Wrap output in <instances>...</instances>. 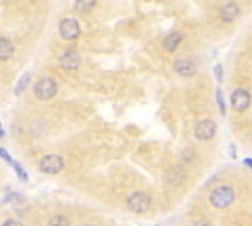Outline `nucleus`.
Returning a JSON list of instances; mask_svg holds the SVG:
<instances>
[{
	"instance_id": "f257e3e1",
	"label": "nucleus",
	"mask_w": 252,
	"mask_h": 226,
	"mask_svg": "<svg viewBox=\"0 0 252 226\" xmlns=\"http://www.w3.org/2000/svg\"><path fill=\"white\" fill-rule=\"evenodd\" d=\"M233 201H234V191L231 185H217L209 193V203L215 209H227L229 205H233Z\"/></svg>"
},
{
	"instance_id": "f03ea898",
	"label": "nucleus",
	"mask_w": 252,
	"mask_h": 226,
	"mask_svg": "<svg viewBox=\"0 0 252 226\" xmlns=\"http://www.w3.org/2000/svg\"><path fill=\"white\" fill-rule=\"evenodd\" d=\"M56 93H58V83H56L52 77H43V79H39V81L34 85V95H36V99H39V101L52 99V97H56Z\"/></svg>"
},
{
	"instance_id": "7ed1b4c3",
	"label": "nucleus",
	"mask_w": 252,
	"mask_h": 226,
	"mask_svg": "<svg viewBox=\"0 0 252 226\" xmlns=\"http://www.w3.org/2000/svg\"><path fill=\"white\" fill-rule=\"evenodd\" d=\"M126 207L136 212V214H142V212H148L150 207H152V199H150V195L138 191V193H132L128 199H126Z\"/></svg>"
},
{
	"instance_id": "20e7f679",
	"label": "nucleus",
	"mask_w": 252,
	"mask_h": 226,
	"mask_svg": "<svg viewBox=\"0 0 252 226\" xmlns=\"http://www.w3.org/2000/svg\"><path fill=\"white\" fill-rule=\"evenodd\" d=\"M63 167H65V161H63V157L58 156V154H47V156H43V157L39 159V169H41L43 173H49V175L59 173Z\"/></svg>"
},
{
	"instance_id": "39448f33",
	"label": "nucleus",
	"mask_w": 252,
	"mask_h": 226,
	"mask_svg": "<svg viewBox=\"0 0 252 226\" xmlns=\"http://www.w3.org/2000/svg\"><path fill=\"white\" fill-rule=\"evenodd\" d=\"M215 134H217V124L211 118H205V120L197 122V126H195V138L197 140H203V142L213 140Z\"/></svg>"
},
{
	"instance_id": "423d86ee",
	"label": "nucleus",
	"mask_w": 252,
	"mask_h": 226,
	"mask_svg": "<svg viewBox=\"0 0 252 226\" xmlns=\"http://www.w3.org/2000/svg\"><path fill=\"white\" fill-rule=\"evenodd\" d=\"M231 106L234 108V112H244L250 106V93L246 88H236L231 95Z\"/></svg>"
},
{
	"instance_id": "0eeeda50",
	"label": "nucleus",
	"mask_w": 252,
	"mask_h": 226,
	"mask_svg": "<svg viewBox=\"0 0 252 226\" xmlns=\"http://www.w3.org/2000/svg\"><path fill=\"white\" fill-rule=\"evenodd\" d=\"M59 34H61L63 39H69V41H71V39H77L79 34H81V26H79L77 20L65 18V20H61V24H59Z\"/></svg>"
},
{
	"instance_id": "6e6552de",
	"label": "nucleus",
	"mask_w": 252,
	"mask_h": 226,
	"mask_svg": "<svg viewBox=\"0 0 252 226\" xmlns=\"http://www.w3.org/2000/svg\"><path fill=\"white\" fill-rule=\"evenodd\" d=\"M174 71L179 75V77H193L197 73V63L191 59V57H179L175 63H174Z\"/></svg>"
},
{
	"instance_id": "1a4fd4ad",
	"label": "nucleus",
	"mask_w": 252,
	"mask_h": 226,
	"mask_svg": "<svg viewBox=\"0 0 252 226\" xmlns=\"http://www.w3.org/2000/svg\"><path fill=\"white\" fill-rule=\"evenodd\" d=\"M59 65H61L63 69L75 71V69H79V65H81V55H79L75 50H67V52H63V53L59 55Z\"/></svg>"
},
{
	"instance_id": "9d476101",
	"label": "nucleus",
	"mask_w": 252,
	"mask_h": 226,
	"mask_svg": "<svg viewBox=\"0 0 252 226\" xmlns=\"http://www.w3.org/2000/svg\"><path fill=\"white\" fill-rule=\"evenodd\" d=\"M221 20L223 22H227V24H231V22H234L236 18H238V14H240V8H238V4L236 2H227L225 6H221Z\"/></svg>"
},
{
	"instance_id": "9b49d317",
	"label": "nucleus",
	"mask_w": 252,
	"mask_h": 226,
	"mask_svg": "<svg viewBox=\"0 0 252 226\" xmlns=\"http://www.w3.org/2000/svg\"><path fill=\"white\" fill-rule=\"evenodd\" d=\"M183 41V34L181 32H172L166 39H164V50L168 53H174L177 48H179V43Z\"/></svg>"
},
{
	"instance_id": "f8f14e48",
	"label": "nucleus",
	"mask_w": 252,
	"mask_h": 226,
	"mask_svg": "<svg viewBox=\"0 0 252 226\" xmlns=\"http://www.w3.org/2000/svg\"><path fill=\"white\" fill-rule=\"evenodd\" d=\"M12 53H14V45H12V41H10L8 37H2V39H0V59H2V61H8V59L12 57Z\"/></svg>"
},
{
	"instance_id": "ddd939ff",
	"label": "nucleus",
	"mask_w": 252,
	"mask_h": 226,
	"mask_svg": "<svg viewBox=\"0 0 252 226\" xmlns=\"http://www.w3.org/2000/svg\"><path fill=\"white\" fill-rule=\"evenodd\" d=\"M97 4V0H75V10L77 12H91Z\"/></svg>"
},
{
	"instance_id": "4468645a",
	"label": "nucleus",
	"mask_w": 252,
	"mask_h": 226,
	"mask_svg": "<svg viewBox=\"0 0 252 226\" xmlns=\"http://www.w3.org/2000/svg\"><path fill=\"white\" fill-rule=\"evenodd\" d=\"M30 77H32L30 73H24V75H22V79H20V81L16 83V87H14V93H16V95H22L24 90H26V87H28V83H30Z\"/></svg>"
},
{
	"instance_id": "2eb2a0df",
	"label": "nucleus",
	"mask_w": 252,
	"mask_h": 226,
	"mask_svg": "<svg viewBox=\"0 0 252 226\" xmlns=\"http://www.w3.org/2000/svg\"><path fill=\"white\" fill-rule=\"evenodd\" d=\"M47 226H71V224H69V218H67V216H63V214H56V216L49 218Z\"/></svg>"
},
{
	"instance_id": "dca6fc26",
	"label": "nucleus",
	"mask_w": 252,
	"mask_h": 226,
	"mask_svg": "<svg viewBox=\"0 0 252 226\" xmlns=\"http://www.w3.org/2000/svg\"><path fill=\"white\" fill-rule=\"evenodd\" d=\"M217 104H219L221 114H225V101H223V90L221 88H217Z\"/></svg>"
},
{
	"instance_id": "f3484780",
	"label": "nucleus",
	"mask_w": 252,
	"mask_h": 226,
	"mask_svg": "<svg viewBox=\"0 0 252 226\" xmlns=\"http://www.w3.org/2000/svg\"><path fill=\"white\" fill-rule=\"evenodd\" d=\"M2 226H24V224H22L20 220H6Z\"/></svg>"
},
{
	"instance_id": "a211bd4d",
	"label": "nucleus",
	"mask_w": 252,
	"mask_h": 226,
	"mask_svg": "<svg viewBox=\"0 0 252 226\" xmlns=\"http://www.w3.org/2000/svg\"><path fill=\"white\" fill-rule=\"evenodd\" d=\"M14 167H16V171H18V175H20V179H22V181H26V173L22 171V167H20L18 163H14Z\"/></svg>"
},
{
	"instance_id": "6ab92c4d",
	"label": "nucleus",
	"mask_w": 252,
	"mask_h": 226,
	"mask_svg": "<svg viewBox=\"0 0 252 226\" xmlns=\"http://www.w3.org/2000/svg\"><path fill=\"white\" fill-rule=\"evenodd\" d=\"M215 73H217L215 77H217V79L221 81V77H223V67H221V65H217V67H215Z\"/></svg>"
},
{
	"instance_id": "aec40b11",
	"label": "nucleus",
	"mask_w": 252,
	"mask_h": 226,
	"mask_svg": "<svg viewBox=\"0 0 252 226\" xmlns=\"http://www.w3.org/2000/svg\"><path fill=\"white\" fill-rule=\"evenodd\" d=\"M193 226H211V224H209L207 220H197V222H195Z\"/></svg>"
},
{
	"instance_id": "412c9836",
	"label": "nucleus",
	"mask_w": 252,
	"mask_h": 226,
	"mask_svg": "<svg viewBox=\"0 0 252 226\" xmlns=\"http://www.w3.org/2000/svg\"><path fill=\"white\" fill-rule=\"evenodd\" d=\"M0 154H2V157H4L6 161H10V156H8V152H6V150H0Z\"/></svg>"
},
{
	"instance_id": "4be33fe9",
	"label": "nucleus",
	"mask_w": 252,
	"mask_h": 226,
	"mask_svg": "<svg viewBox=\"0 0 252 226\" xmlns=\"http://www.w3.org/2000/svg\"><path fill=\"white\" fill-rule=\"evenodd\" d=\"M244 163H246L248 167H252V159H244Z\"/></svg>"
},
{
	"instance_id": "5701e85b",
	"label": "nucleus",
	"mask_w": 252,
	"mask_h": 226,
	"mask_svg": "<svg viewBox=\"0 0 252 226\" xmlns=\"http://www.w3.org/2000/svg\"><path fill=\"white\" fill-rule=\"evenodd\" d=\"M85 226H95V224H85Z\"/></svg>"
}]
</instances>
